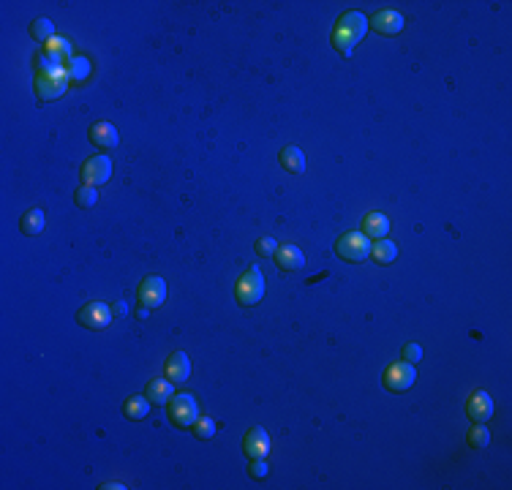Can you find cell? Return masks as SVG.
Instances as JSON below:
<instances>
[{"label":"cell","mask_w":512,"mask_h":490,"mask_svg":"<svg viewBox=\"0 0 512 490\" xmlns=\"http://www.w3.org/2000/svg\"><path fill=\"white\" fill-rule=\"evenodd\" d=\"M404 360L411 363V365L420 363V360H423V348L417 346V344H406V346H404Z\"/></svg>","instance_id":"cell-28"},{"label":"cell","mask_w":512,"mask_h":490,"mask_svg":"<svg viewBox=\"0 0 512 490\" xmlns=\"http://www.w3.org/2000/svg\"><path fill=\"white\" fill-rule=\"evenodd\" d=\"M414 379H417V373H414L411 363H392L382 376L385 387L392 389V392H406L414 384Z\"/></svg>","instance_id":"cell-6"},{"label":"cell","mask_w":512,"mask_h":490,"mask_svg":"<svg viewBox=\"0 0 512 490\" xmlns=\"http://www.w3.org/2000/svg\"><path fill=\"white\" fill-rule=\"evenodd\" d=\"M172 382L169 379H153L150 384H147V401L150 403H156V406H164L172 401Z\"/></svg>","instance_id":"cell-17"},{"label":"cell","mask_w":512,"mask_h":490,"mask_svg":"<svg viewBox=\"0 0 512 490\" xmlns=\"http://www.w3.org/2000/svg\"><path fill=\"white\" fill-rule=\"evenodd\" d=\"M166 297V284L164 278H158V275H147L142 284H139V306L142 308H158L164 303Z\"/></svg>","instance_id":"cell-8"},{"label":"cell","mask_w":512,"mask_h":490,"mask_svg":"<svg viewBox=\"0 0 512 490\" xmlns=\"http://www.w3.org/2000/svg\"><path fill=\"white\" fill-rule=\"evenodd\" d=\"M77 322L87 329H104V327L112 325V308L106 306V303H87V306L77 313Z\"/></svg>","instance_id":"cell-7"},{"label":"cell","mask_w":512,"mask_h":490,"mask_svg":"<svg viewBox=\"0 0 512 490\" xmlns=\"http://www.w3.org/2000/svg\"><path fill=\"white\" fill-rule=\"evenodd\" d=\"M335 253L344 262H366L370 256V243L363 232H349L335 243Z\"/></svg>","instance_id":"cell-4"},{"label":"cell","mask_w":512,"mask_h":490,"mask_svg":"<svg viewBox=\"0 0 512 490\" xmlns=\"http://www.w3.org/2000/svg\"><path fill=\"white\" fill-rule=\"evenodd\" d=\"M123 414L128 417V420L139 422V420H144V417L150 414V401L142 398V395H134V398H128V401L123 403Z\"/></svg>","instance_id":"cell-19"},{"label":"cell","mask_w":512,"mask_h":490,"mask_svg":"<svg viewBox=\"0 0 512 490\" xmlns=\"http://www.w3.org/2000/svg\"><path fill=\"white\" fill-rule=\"evenodd\" d=\"M281 166L292 175H303L306 172V156L300 147H284L281 150Z\"/></svg>","instance_id":"cell-18"},{"label":"cell","mask_w":512,"mask_h":490,"mask_svg":"<svg viewBox=\"0 0 512 490\" xmlns=\"http://www.w3.org/2000/svg\"><path fill=\"white\" fill-rule=\"evenodd\" d=\"M65 71H68V80H87V74H90V63L85 61V58H74L71 65H68Z\"/></svg>","instance_id":"cell-25"},{"label":"cell","mask_w":512,"mask_h":490,"mask_svg":"<svg viewBox=\"0 0 512 490\" xmlns=\"http://www.w3.org/2000/svg\"><path fill=\"white\" fill-rule=\"evenodd\" d=\"M256 251H259V256H275L278 243H275L273 237H259V240H256Z\"/></svg>","instance_id":"cell-27"},{"label":"cell","mask_w":512,"mask_h":490,"mask_svg":"<svg viewBox=\"0 0 512 490\" xmlns=\"http://www.w3.org/2000/svg\"><path fill=\"white\" fill-rule=\"evenodd\" d=\"M169 420H172V425H177L183 430L194 428V422L199 420L196 401L191 395H172V401H169Z\"/></svg>","instance_id":"cell-5"},{"label":"cell","mask_w":512,"mask_h":490,"mask_svg":"<svg viewBox=\"0 0 512 490\" xmlns=\"http://www.w3.org/2000/svg\"><path fill=\"white\" fill-rule=\"evenodd\" d=\"M104 490H120L123 488V485H120V482H106V485H101Z\"/></svg>","instance_id":"cell-30"},{"label":"cell","mask_w":512,"mask_h":490,"mask_svg":"<svg viewBox=\"0 0 512 490\" xmlns=\"http://www.w3.org/2000/svg\"><path fill=\"white\" fill-rule=\"evenodd\" d=\"M243 449H246V455L251 460H254V458H265L267 452H270V436H267V430L262 428V425H254V428L246 433Z\"/></svg>","instance_id":"cell-12"},{"label":"cell","mask_w":512,"mask_h":490,"mask_svg":"<svg viewBox=\"0 0 512 490\" xmlns=\"http://www.w3.org/2000/svg\"><path fill=\"white\" fill-rule=\"evenodd\" d=\"M466 414H469L471 422H485V420H491V414H493L491 395H488V392H482V389L471 392L469 403H466Z\"/></svg>","instance_id":"cell-10"},{"label":"cell","mask_w":512,"mask_h":490,"mask_svg":"<svg viewBox=\"0 0 512 490\" xmlns=\"http://www.w3.org/2000/svg\"><path fill=\"white\" fill-rule=\"evenodd\" d=\"M90 142L96 147H101V150H115L118 147V128L112 122H96L90 128Z\"/></svg>","instance_id":"cell-14"},{"label":"cell","mask_w":512,"mask_h":490,"mask_svg":"<svg viewBox=\"0 0 512 490\" xmlns=\"http://www.w3.org/2000/svg\"><path fill=\"white\" fill-rule=\"evenodd\" d=\"M22 232L27 234V237H36V234H42L44 232V213L39 207H33L30 213H25L22 215Z\"/></svg>","instance_id":"cell-20"},{"label":"cell","mask_w":512,"mask_h":490,"mask_svg":"<svg viewBox=\"0 0 512 490\" xmlns=\"http://www.w3.org/2000/svg\"><path fill=\"white\" fill-rule=\"evenodd\" d=\"M251 477H265L267 474V463L265 458H254V463H251V469H248Z\"/></svg>","instance_id":"cell-29"},{"label":"cell","mask_w":512,"mask_h":490,"mask_svg":"<svg viewBox=\"0 0 512 490\" xmlns=\"http://www.w3.org/2000/svg\"><path fill=\"white\" fill-rule=\"evenodd\" d=\"M74 199H77V204H80V207H85V210H87V207H93V204L99 202V194H96V185H80V188H77V194H74Z\"/></svg>","instance_id":"cell-22"},{"label":"cell","mask_w":512,"mask_h":490,"mask_svg":"<svg viewBox=\"0 0 512 490\" xmlns=\"http://www.w3.org/2000/svg\"><path fill=\"white\" fill-rule=\"evenodd\" d=\"M368 27H373V30L382 33V36H395V33L404 30V17H401L398 11H376V14L370 17Z\"/></svg>","instance_id":"cell-11"},{"label":"cell","mask_w":512,"mask_h":490,"mask_svg":"<svg viewBox=\"0 0 512 490\" xmlns=\"http://www.w3.org/2000/svg\"><path fill=\"white\" fill-rule=\"evenodd\" d=\"M488 441H491V433H488V428L482 425V422H477L474 428L469 430V444L477 449L488 447Z\"/></svg>","instance_id":"cell-23"},{"label":"cell","mask_w":512,"mask_h":490,"mask_svg":"<svg viewBox=\"0 0 512 490\" xmlns=\"http://www.w3.org/2000/svg\"><path fill=\"white\" fill-rule=\"evenodd\" d=\"M235 294H237L240 306L246 308L256 306L265 297V275H262V270L259 267H251L248 272H243L237 286H235Z\"/></svg>","instance_id":"cell-2"},{"label":"cell","mask_w":512,"mask_h":490,"mask_svg":"<svg viewBox=\"0 0 512 490\" xmlns=\"http://www.w3.org/2000/svg\"><path fill=\"white\" fill-rule=\"evenodd\" d=\"M389 232V221L387 215L382 213H368L363 218V234L366 237H373V240H385V234Z\"/></svg>","instance_id":"cell-16"},{"label":"cell","mask_w":512,"mask_h":490,"mask_svg":"<svg viewBox=\"0 0 512 490\" xmlns=\"http://www.w3.org/2000/svg\"><path fill=\"white\" fill-rule=\"evenodd\" d=\"M194 436H196V439H199V441H207V439H213V436H216V422H213V420H202V417H199V420H196V422H194Z\"/></svg>","instance_id":"cell-24"},{"label":"cell","mask_w":512,"mask_h":490,"mask_svg":"<svg viewBox=\"0 0 512 490\" xmlns=\"http://www.w3.org/2000/svg\"><path fill=\"white\" fill-rule=\"evenodd\" d=\"M366 30H368V20H366L360 11H346V14L338 20L335 30H332V46H335L341 55H351V46L366 36Z\"/></svg>","instance_id":"cell-1"},{"label":"cell","mask_w":512,"mask_h":490,"mask_svg":"<svg viewBox=\"0 0 512 490\" xmlns=\"http://www.w3.org/2000/svg\"><path fill=\"white\" fill-rule=\"evenodd\" d=\"M275 262H278V267H281L284 272H294V270H303V267H306V256H303L300 248H294V245H281V248L275 251Z\"/></svg>","instance_id":"cell-15"},{"label":"cell","mask_w":512,"mask_h":490,"mask_svg":"<svg viewBox=\"0 0 512 490\" xmlns=\"http://www.w3.org/2000/svg\"><path fill=\"white\" fill-rule=\"evenodd\" d=\"M30 33H33V39L36 41H46L52 33H55V27H52V22L49 20H36L33 22V27H30Z\"/></svg>","instance_id":"cell-26"},{"label":"cell","mask_w":512,"mask_h":490,"mask_svg":"<svg viewBox=\"0 0 512 490\" xmlns=\"http://www.w3.org/2000/svg\"><path fill=\"white\" fill-rule=\"evenodd\" d=\"M65 84H68V71L63 65L55 68H46L36 77V96L42 101H52V99H61L65 93Z\"/></svg>","instance_id":"cell-3"},{"label":"cell","mask_w":512,"mask_h":490,"mask_svg":"<svg viewBox=\"0 0 512 490\" xmlns=\"http://www.w3.org/2000/svg\"><path fill=\"white\" fill-rule=\"evenodd\" d=\"M112 175V161L106 156H93L82 166V183L85 185H104Z\"/></svg>","instance_id":"cell-9"},{"label":"cell","mask_w":512,"mask_h":490,"mask_svg":"<svg viewBox=\"0 0 512 490\" xmlns=\"http://www.w3.org/2000/svg\"><path fill=\"white\" fill-rule=\"evenodd\" d=\"M164 373H166V379H169L172 384H183L185 379H188V373H191L188 354H183V351H175V354L166 360Z\"/></svg>","instance_id":"cell-13"},{"label":"cell","mask_w":512,"mask_h":490,"mask_svg":"<svg viewBox=\"0 0 512 490\" xmlns=\"http://www.w3.org/2000/svg\"><path fill=\"white\" fill-rule=\"evenodd\" d=\"M370 253H373V259H376V262L387 265V262H395L398 248H395V243H389V240H379L376 245H370Z\"/></svg>","instance_id":"cell-21"}]
</instances>
